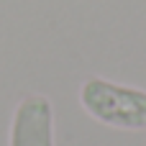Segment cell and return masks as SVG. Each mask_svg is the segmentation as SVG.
I'll use <instances>...</instances> for the list:
<instances>
[{"label": "cell", "mask_w": 146, "mask_h": 146, "mask_svg": "<svg viewBox=\"0 0 146 146\" xmlns=\"http://www.w3.org/2000/svg\"><path fill=\"white\" fill-rule=\"evenodd\" d=\"M82 110L110 128L146 131V90L90 77L80 87Z\"/></svg>", "instance_id": "obj_1"}, {"label": "cell", "mask_w": 146, "mask_h": 146, "mask_svg": "<svg viewBox=\"0 0 146 146\" xmlns=\"http://www.w3.org/2000/svg\"><path fill=\"white\" fill-rule=\"evenodd\" d=\"M10 146H54V108L46 95H26L13 113Z\"/></svg>", "instance_id": "obj_2"}]
</instances>
